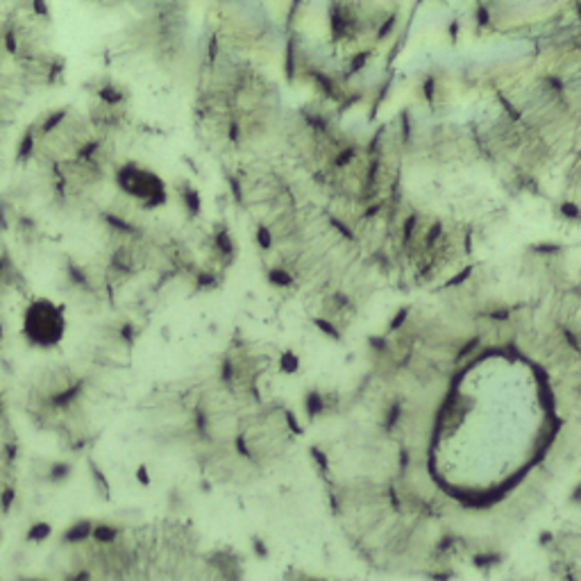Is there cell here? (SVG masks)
Masks as SVG:
<instances>
[{
	"label": "cell",
	"instance_id": "6da1fadb",
	"mask_svg": "<svg viewBox=\"0 0 581 581\" xmlns=\"http://www.w3.org/2000/svg\"><path fill=\"white\" fill-rule=\"evenodd\" d=\"M61 327H64L61 316L48 302L34 305L28 311V318H25V332L30 334V338L34 343H43V345L57 343L59 334H61Z\"/></svg>",
	"mask_w": 581,
	"mask_h": 581
}]
</instances>
